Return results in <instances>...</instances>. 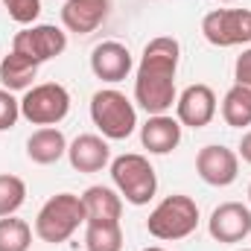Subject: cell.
<instances>
[{"instance_id": "1", "label": "cell", "mask_w": 251, "mask_h": 251, "mask_svg": "<svg viewBox=\"0 0 251 251\" xmlns=\"http://www.w3.org/2000/svg\"><path fill=\"white\" fill-rule=\"evenodd\" d=\"M181 59V44L170 35H158L143 47V56L134 73V102L152 117L167 114L178 94H176V73Z\"/></svg>"}, {"instance_id": "2", "label": "cell", "mask_w": 251, "mask_h": 251, "mask_svg": "<svg viewBox=\"0 0 251 251\" xmlns=\"http://www.w3.org/2000/svg\"><path fill=\"white\" fill-rule=\"evenodd\" d=\"M85 222H88V213H85L82 196H76V193H56V196H50L41 204V210L35 216V237L41 243L62 246Z\"/></svg>"}, {"instance_id": "3", "label": "cell", "mask_w": 251, "mask_h": 251, "mask_svg": "<svg viewBox=\"0 0 251 251\" xmlns=\"http://www.w3.org/2000/svg\"><path fill=\"white\" fill-rule=\"evenodd\" d=\"M91 120L105 140H126L137 128V111L123 91L100 88L91 97Z\"/></svg>"}, {"instance_id": "4", "label": "cell", "mask_w": 251, "mask_h": 251, "mask_svg": "<svg viewBox=\"0 0 251 251\" xmlns=\"http://www.w3.org/2000/svg\"><path fill=\"white\" fill-rule=\"evenodd\" d=\"M196 228H199V204L184 193H173L164 201H158V207L146 219V231L164 243L184 240Z\"/></svg>"}, {"instance_id": "5", "label": "cell", "mask_w": 251, "mask_h": 251, "mask_svg": "<svg viewBox=\"0 0 251 251\" xmlns=\"http://www.w3.org/2000/svg\"><path fill=\"white\" fill-rule=\"evenodd\" d=\"M111 181H114V190L134 207L149 204L158 193L155 167L149 164V158H143L137 152H126L111 161Z\"/></svg>"}, {"instance_id": "6", "label": "cell", "mask_w": 251, "mask_h": 251, "mask_svg": "<svg viewBox=\"0 0 251 251\" xmlns=\"http://www.w3.org/2000/svg\"><path fill=\"white\" fill-rule=\"evenodd\" d=\"M70 114V91L59 82H41L24 91L21 117L32 126H59Z\"/></svg>"}, {"instance_id": "7", "label": "cell", "mask_w": 251, "mask_h": 251, "mask_svg": "<svg viewBox=\"0 0 251 251\" xmlns=\"http://www.w3.org/2000/svg\"><path fill=\"white\" fill-rule=\"evenodd\" d=\"M201 35L213 47H240L251 41L249 9H213L201 18Z\"/></svg>"}, {"instance_id": "8", "label": "cell", "mask_w": 251, "mask_h": 251, "mask_svg": "<svg viewBox=\"0 0 251 251\" xmlns=\"http://www.w3.org/2000/svg\"><path fill=\"white\" fill-rule=\"evenodd\" d=\"M12 50L29 59L32 64H44L67 50V32L53 24H32L12 38Z\"/></svg>"}, {"instance_id": "9", "label": "cell", "mask_w": 251, "mask_h": 251, "mask_svg": "<svg viewBox=\"0 0 251 251\" xmlns=\"http://www.w3.org/2000/svg\"><path fill=\"white\" fill-rule=\"evenodd\" d=\"M196 173L210 187H228L240 176V155L228 146H204L196 155Z\"/></svg>"}, {"instance_id": "10", "label": "cell", "mask_w": 251, "mask_h": 251, "mask_svg": "<svg viewBox=\"0 0 251 251\" xmlns=\"http://www.w3.org/2000/svg\"><path fill=\"white\" fill-rule=\"evenodd\" d=\"M216 117V94L210 85H187L176 100V120L187 128H204Z\"/></svg>"}, {"instance_id": "11", "label": "cell", "mask_w": 251, "mask_h": 251, "mask_svg": "<svg viewBox=\"0 0 251 251\" xmlns=\"http://www.w3.org/2000/svg\"><path fill=\"white\" fill-rule=\"evenodd\" d=\"M207 231L216 243H243L251 234V207L243 201H225L219 204L210 219H207Z\"/></svg>"}, {"instance_id": "12", "label": "cell", "mask_w": 251, "mask_h": 251, "mask_svg": "<svg viewBox=\"0 0 251 251\" xmlns=\"http://www.w3.org/2000/svg\"><path fill=\"white\" fill-rule=\"evenodd\" d=\"M131 67H134L131 53L120 41H102L91 53V70H94V76L102 79V82H108V85L123 82L126 76L131 73Z\"/></svg>"}, {"instance_id": "13", "label": "cell", "mask_w": 251, "mask_h": 251, "mask_svg": "<svg viewBox=\"0 0 251 251\" xmlns=\"http://www.w3.org/2000/svg\"><path fill=\"white\" fill-rule=\"evenodd\" d=\"M67 161L76 173H100L111 164V146L102 134H79L67 143Z\"/></svg>"}, {"instance_id": "14", "label": "cell", "mask_w": 251, "mask_h": 251, "mask_svg": "<svg viewBox=\"0 0 251 251\" xmlns=\"http://www.w3.org/2000/svg\"><path fill=\"white\" fill-rule=\"evenodd\" d=\"M108 9H111V0H64L62 24L67 32L88 35L105 24Z\"/></svg>"}, {"instance_id": "15", "label": "cell", "mask_w": 251, "mask_h": 251, "mask_svg": "<svg viewBox=\"0 0 251 251\" xmlns=\"http://www.w3.org/2000/svg\"><path fill=\"white\" fill-rule=\"evenodd\" d=\"M181 128L173 114H152L140 126V143L149 155H170L181 143Z\"/></svg>"}, {"instance_id": "16", "label": "cell", "mask_w": 251, "mask_h": 251, "mask_svg": "<svg viewBox=\"0 0 251 251\" xmlns=\"http://www.w3.org/2000/svg\"><path fill=\"white\" fill-rule=\"evenodd\" d=\"M64 155H67V137H64L62 128H56V126H41L26 140V158L32 164L50 167V164L62 161Z\"/></svg>"}, {"instance_id": "17", "label": "cell", "mask_w": 251, "mask_h": 251, "mask_svg": "<svg viewBox=\"0 0 251 251\" xmlns=\"http://www.w3.org/2000/svg\"><path fill=\"white\" fill-rule=\"evenodd\" d=\"M82 204H85L88 219H117L120 222V216H123V196L105 184H94L85 190Z\"/></svg>"}, {"instance_id": "18", "label": "cell", "mask_w": 251, "mask_h": 251, "mask_svg": "<svg viewBox=\"0 0 251 251\" xmlns=\"http://www.w3.org/2000/svg\"><path fill=\"white\" fill-rule=\"evenodd\" d=\"M35 76H38V64H32L29 59H24L15 50L0 59V85L6 91H12V94L15 91H29Z\"/></svg>"}, {"instance_id": "19", "label": "cell", "mask_w": 251, "mask_h": 251, "mask_svg": "<svg viewBox=\"0 0 251 251\" xmlns=\"http://www.w3.org/2000/svg\"><path fill=\"white\" fill-rule=\"evenodd\" d=\"M85 251H123V228L117 219H88Z\"/></svg>"}, {"instance_id": "20", "label": "cell", "mask_w": 251, "mask_h": 251, "mask_svg": "<svg viewBox=\"0 0 251 251\" xmlns=\"http://www.w3.org/2000/svg\"><path fill=\"white\" fill-rule=\"evenodd\" d=\"M222 120L231 126V128H246L251 126V94L246 88L234 85L225 100H222Z\"/></svg>"}, {"instance_id": "21", "label": "cell", "mask_w": 251, "mask_h": 251, "mask_svg": "<svg viewBox=\"0 0 251 251\" xmlns=\"http://www.w3.org/2000/svg\"><path fill=\"white\" fill-rule=\"evenodd\" d=\"M29 246H32L29 222L18 216H3L0 219V251H29Z\"/></svg>"}, {"instance_id": "22", "label": "cell", "mask_w": 251, "mask_h": 251, "mask_svg": "<svg viewBox=\"0 0 251 251\" xmlns=\"http://www.w3.org/2000/svg\"><path fill=\"white\" fill-rule=\"evenodd\" d=\"M24 201H26V184H24V178L0 173V219L3 216H15Z\"/></svg>"}, {"instance_id": "23", "label": "cell", "mask_w": 251, "mask_h": 251, "mask_svg": "<svg viewBox=\"0 0 251 251\" xmlns=\"http://www.w3.org/2000/svg\"><path fill=\"white\" fill-rule=\"evenodd\" d=\"M9 18L21 26H32L35 18L41 15V0H3Z\"/></svg>"}, {"instance_id": "24", "label": "cell", "mask_w": 251, "mask_h": 251, "mask_svg": "<svg viewBox=\"0 0 251 251\" xmlns=\"http://www.w3.org/2000/svg\"><path fill=\"white\" fill-rule=\"evenodd\" d=\"M21 117V100H15L12 91L0 88V131H9Z\"/></svg>"}, {"instance_id": "25", "label": "cell", "mask_w": 251, "mask_h": 251, "mask_svg": "<svg viewBox=\"0 0 251 251\" xmlns=\"http://www.w3.org/2000/svg\"><path fill=\"white\" fill-rule=\"evenodd\" d=\"M234 85H240V88H246L251 94V47H246L240 56H237V62H234Z\"/></svg>"}, {"instance_id": "26", "label": "cell", "mask_w": 251, "mask_h": 251, "mask_svg": "<svg viewBox=\"0 0 251 251\" xmlns=\"http://www.w3.org/2000/svg\"><path fill=\"white\" fill-rule=\"evenodd\" d=\"M246 164H251V128L243 134V140H240V152H237Z\"/></svg>"}, {"instance_id": "27", "label": "cell", "mask_w": 251, "mask_h": 251, "mask_svg": "<svg viewBox=\"0 0 251 251\" xmlns=\"http://www.w3.org/2000/svg\"><path fill=\"white\" fill-rule=\"evenodd\" d=\"M143 251H170V249H161V246H149V249H143Z\"/></svg>"}, {"instance_id": "28", "label": "cell", "mask_w": 251, "mask_h": 251, "mask_svg": "<svg viewBox=\"0 0 251 251\" xmlns=\"http://www.w3.org/2000/svg\"><path fill=\"white\" fill-rule=\"evenodd\" d=\"M249 204H251V184H249Z\"/></svg>"}, {"instance_id": "29", "label": "cell", "mask_w": 251, "mask_h": 251, "mask_svg": "<svg viewBox=\"0 0 251 251\" xmlns=\"http://www.w3.org/2000/svg\"><path fill=\"white\" fill-rule=\"evenodd\" d=\"M219 3H234V0H219Z\"/></svg>"}, {"instance_id": "30", "label": "cell", "mask_w": 251, "mask_h": 251, "mask_svg": "<svg viewBox=\"0 0 251 251\" xmlns=\"http://www.w3.org/2000/svg\"><path fill=\"white\" fill-rule=\"evenodd\" d=\"M237 251H251V249H237Z\"/></svg>"}]
</instances>
